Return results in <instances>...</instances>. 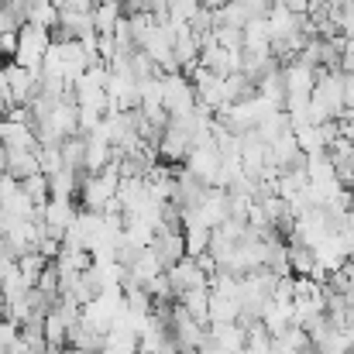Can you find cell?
Returning a JSON list of instances; mask_svg holds the SVG:
<instances>
[{
    "instance_id": "obj_1",
    "label": "cell",
    "mask_w": 354,
    "mask_h": 354,
    "mask_svg": "<svg viewBox=\"0 0 354 354\" xmlns=\"http://www.w3.org/2000/svg\"><path fill=\"white\" fill-rule=\"evenodd\" d=\"M165 275H169V286H172V296H176V299H179L183 292L196 289V286H210V275L196 265L193 254H183L176 265H169Z\"/></svg>"
},
{
    "instance_id": "obj_2",
    "label": "cell",
    "mask_w": 354,
    "mask_h": 354,
    "mask_svg": "<svg viewBox=\"0 0 354 354\" xmlns=\"http://www.w3.org/2000/svg\"><path fill=\"white\" fill-rule=\"evenodd\" d=\"M48 265V258L45 254H38V251H24L21 258H17V272L24 275V282L28 286H35L38 282V275H41V268Z\"/></svg>"
},
{
    "instance_id": "obj_3",
    "label": "cell",
    "mask_w": 354,
    "mask_h": 354,
    "mask_svg": "<svg viewBox=\"0 0 354 354\" xmlns=\"http://www.w3.org/2000/svg\"><path fill=\"white\" fill-rule=\"evenodd\" d=\"M286 3V10H292V14H310V0H282Z\"/></svg>"
},
{
    "instance_id": "obj_4",
    "label": "cell",
    "mask_w": 354,
    "mask_h": 354,
    "mask_svg": "<svg viewBox=\"0 0 354 354\" xmlns=\"http://www.w3.org/2000/svg\"><path fill=\"white\" fill-rule=\"evenodd\" d=\"M310 354H334V351H324V348H313Z\"/></svg>"
}]
</instances>
